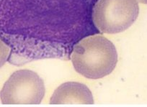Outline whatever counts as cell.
<instances>
[{
  "instance_id": "6da1fadb",
  "label": "cell",
  "mask_w": 147,
  "mask_h": 107,
  "mask_svg": "<svg viewBox=\"0 0 147 107\" xmlns=\"http://www.w3.org/2000/svg\"><path fill=\"white\" fill-rule=\"evenodd\" d=\"M97 0H0V38L16 66L42 59L70 60L74 46L99 34L92 21Z\"/></svg>"
},
{
  "instance_id": "7a4b0ae2",
  "label": "cell",
  "mask_w": 147,
  "mask_h": 107,
  "mask_svg": "<svg viewBox=\"0 0 147 107\" xmlns=\"http://www.w3.org/2000/svg\"><path fill=\"white\" fill-rule=\"evenodd\" d=\"M70 59L78 74L90 79H100L113 71L118 63V53L110 40L94 34L74 46Z\"/></svg>"
},
{
  "instance_id": "3957f363",
  "label": "cell",
  "mask_w": 147,
  "mask_h": 107,
  "mask_svg": "<svg viewBox=\"0 0 147 107\" xmlns=\"http://www.w3.org/2000/svg\"><path fill=\"white\" fill-rule=\"evenodd\" d=\"M139 14L137 0H97L92 21L100 32L116 34L128 29Z\"/></svg>"
},
{
  "instance_id": "277c9868",
  "label": "cell",
  "mask_w": 147,
  "mask_h": 107,
  "mask_svg": "<svg viewBox=\"0 0 147 107\" xmlns=\"http://www.w3.org/2000/svg\"><path fill=\"white\" fill-rule=\"evenodd\" d=\"M46 93L43 81L35 72L20 70L14 72L0 92L2 104L38 105Z\"/></svg>"
},
{
  "instance_id": "5b68a950",
  "label": "cell",
  "mask_w": 147,
  "mask_h": 107,
  "mask_svg": "<svg viewBox=\"0 0 147 107\" xmlns=\"http://www.w3.org/2000/svg\"><path fill=\"white\" fill-rule=\"evenodd\" d=\"M50 104H94L91 91L84 84L66 82L59 86L52 95Z\"/></svg>"
},
{
  "instance_id": "8992f818",
  "label": "cell",
  "mask_w": 147,
  "mask_h": 107,
  "mask_svg": "<svg viewBox=\"0 0 147 107\" xmlns=\"http://www.w3.org/2000/svg\"><path fill=\"white\" fill-rule=\"evenodd\" d=\"M10 53V49L7 45L0 38V68L7 62L8 58Z\"/></svg>"
},
{
  "instance_id": "52a82bcc",
  "label": "cell",
  "mask_w": 147,
  "mask_h": 107,
  "mask_svg": "<svg viewBox=\"0 0 147 107\" xmlns=\"http://www.w3.org/2000/svg\"><path fill=\"white\" fill-rule=\"evenodd\" d=\"M138 1L140 2V3H142V4H146L147 2V0H138Z\"/></svg>"
}]
</instances>
